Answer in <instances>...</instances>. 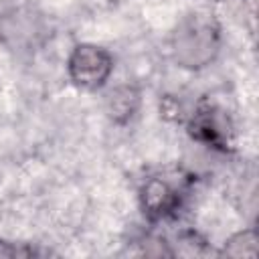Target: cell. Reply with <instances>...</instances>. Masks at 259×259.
<instances>
[{
	"instance_id": "5b68a950",
	"label": "cell",
	"mask_w": 259,
	"mask_h": 259,
	"mask_svg": "<svg viewBox=\"0 0 259 259\" xmlns=\"http://www.w3.org/2000/svg\"><path fill=\"white\" fill-rule=\"evenodd\" d=\"M142 109V87L138 83H117L103 95V113L113 125H127Z\"/></svg>"
},
{
	"instance_id": "7a4b0ae2",
	"label": "cell",
	"mask_w": 259,
	"mask_h": 259,
	"mask_svg": "<svg viewBox=\"0 0 259 259\" xmlns=\"http://www.w3.org/2000/svg\"><path fill=\"white\" fill-rule=\"evenodd\" d=\"M188 178H176L172 174H152L144 178L138 188V204L144 219L150 225H158L174 219L186 198Z\"/></svg>"
},
{
	"instance_id": "277c9868",
	"label": "cell",
	"mask_w": 259,
	"mask_h": 259,
	"mask_svg": "<svg viewBox=\"0 0 259 259\" xmlns=\"http://www.w3.org/2000/svg\"><path fill=\"white\" fill-rule=\"evenodd\" d=\"M67 77L83 91H101L113 75L115 57L101 45L77 42L67 57Z\"/></svg>"
},
{
	"instance_id": "6da1fadb",
	"label": "cell",
	"mask_w": 259,
	"mask_h": 259,
	"mask_svg": "<svg viewBox=\"0 0 259 259\" xmlns=\"http://www.w3.org/2000/svg\"><path fill=\"white\" fill-rule=\"evenodd\" d=\"M223 51V30L214 14L188 12L170 34V57L184 71L210 67Z\"/></svg>"
},
{
	"instance_id": "8992f818",
	"label": "cell",
	"mask_w": 259,
	"mask_h": 259,
	"mask_svg": "<svg viewBox=\"0 0 259 259\" xmlns=\"http://www.w3.org/2000/svg\"><path fill=\"white\" fill-rule=\"evenodd\" d=\"M259 253V241H257V231L255 227L241 229L233 233L229 239H225L223 247L217 251L219 257H257Z\"/></svg>"
},
{
	"instance_id": "9c48e42d",
	"label": "cell",
	"mask_w": 259,
	"mask_h": 259,
	"mask_svg": "<svg viewBox=\"0 0 259 259\" xmlns=\"http://www.w3.org/2000/svg\"><path fill=\"white\" fill-rule=\"evenodd\" d=\"M160 115L168 121H182V107L174 97L164 95L160 99Z\"/></svg>"
},
{
	"instance_id": "30bf717a",
	"label": "cell",
	"mask_w": 259,
	"mask_h": 259,
	"mask_svg": "<svg viewBox=\"0 0 259 259\" xmlns=\"http://www.w3.org/2000/svg\"><path fill=\"white\" fill-rule=\"evenodd\" d=\"M243 8L247 10V16L251 20V26H255V16H257V0H241Z\"/></svg>"
},
{
	"instance_id": "3957f363",
	"label": "cell",
	"mask_w": 259,
	"mask_h": 259,
	"mask_svg": "<svg viewBox=\"0 0 259 259\" xmlns=\"http://www.w3.org/2000/svg\"><path fill=\"white\" fill-rule=\"evenodd\" d=\"M186 132L192 142L217 152L233 154L235 152V127L229 113L212 103L210 99H200L192 113L186 117Z\"/></svg>"
},
{
	"instance_id": "52a82bcc",
	"label": "cell",
	"mask_w": 259,
	"mask_h": 259,
	"mask_svg": "<svg viewBox=\"0 0 259 259\" xmlns=\"http://www.w3.org/2000/svg\"><path fill=\"white\" fill-rule=\"evenodd\" d=\"M176 243L178 247L174 249V255H208L212 253V249L208 247V241L194 229H184L176 235Z\"/></svg>"
},
{
	"instance_id": "ba28073f",
	"label": "cell",
	"mask_w": 259,
	"mask_h": 259,
	"mask_svg": "<svg viewBox=\"0 0 259 259\" xmlns=\"http://www.w3.org/2000/svg\"><path fill=\"white\" fill-rule=\"evenodd\" d=\"M38 251L26 243H14L8 239H0V257L4 259H14V257H34Z\"/></svg>"
}]
</instances>
